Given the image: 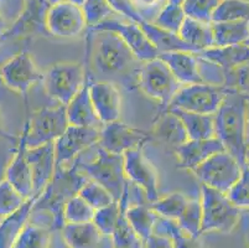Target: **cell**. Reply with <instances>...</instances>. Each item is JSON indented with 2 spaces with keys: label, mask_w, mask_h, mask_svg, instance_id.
Returning a JSON list of instances; mask_svg holds the SVG:
<instances>
[{
  "label": "cell",
  "mask_w": 249,
  "mask_h": 248,
  "mask_svg": "<svg viewBox=\"0 0 249 248\" xmlns=\"http://www.w3.org/2000/svg\"><path fill=\"white\" fill-rule=\"evenodd\" d=\"M122 208L121 202L114 201L110 205L96 210L93 217V224L98 227L104 237H110L114 232L119 217H121Z\"/></svg>",
  "instance_id": "cell-39"
},
{
  "label": "cell",
  "mask_w": 249,
  "mask_h": 248,
  "mask_svg": "<svg viewBox=\"0 0 249 248\" xmlns=\"http://www.w3.org/2000/svg\"><path fill=\"white\" fill-rule=\"evenodd\" d=\"M82 10L88 27L96 26L99 22L110 19L117 14L108 0H86L82 5Z\"/></svg>",
  "instance_id": "cell-42"
},
{
  "label": "cell",
  "mask_w": 249,
  "mask_h": 248,
  "mask_svg": "<svg viewBox=\"0 0 249 248\" xmlns=\"http://www.w3.org/2000/svg\"><path fill=\"white\" fill-rule=\"evenodd\" d=\"M242 169L243 167L239 161L232 154L223 150L212 155L191 172L200 181L201 185L227 194L241 177Z\"/></svg>",
  "instance_id": "cell-10"
},
{
  "label": "cell",
  "mask_w": 249,
  "mask_h": 248,
  "mask_svg": "<svg viewBox=\"0 0 249 248\" xmlns=\"http://www.w3.org/2000/svg\"><path fill=\"white\" fill-rule=\"evenodd\" d=\"M28 149L25 133L21 131L14 155L4 172V179H6L14 186L25 199H30L31 196H34L33 174H31L30 163L28 160Z\"/></svg>",
  "instance_id": "cell-19"
},
{
  "label": "cell",
  "mask_w": 249,
  "mask_h": 248,
  "mask_svg": "<svg viewBox=\"0 0 249 248\" xmlns=\"http://www.w3.org/2000/svg\"><path fill=\"white\" fill-rule=\"evenodd\" d=\"M225 148L217 138L212 139H189L183 144L174 149L178 168L183 170L194 172L201 164L214 154L223 152Z\"/></svg>",
  "instance_id": "cell-20"
},
{
  "label": "cell",
  "mask_w": 249,
  "mask_h": 248,
  "mask_svg": "<svg viewBox=\"0 0 249 248\" xmlns=\"http://www.w3.org/2000/svg\"><path fill=\"white\" fill-rule=\"evenodd\" d=\"M181 229L185 233L192 236V237H200L201 227H202V205H201V197H194L190 199L187 206L178 220Z\"/></svg>",
  "instance_id": "cell-38"
},
{
  "label": "cell",
  "mask_w": 249,
  "mask_h": 248,
  "mask_svg": "<svg viewBox=\"0 0 249 248\" xmlns=\"http://www.w3.org/2000/svg\"><path fill=\"white\" fill-rule=\"evenodd\" d=\"M67 108L63 104L56 107H44L34 111L24 124L22 132L26 138L28 148L55 143L69 128Z\"/></svg>",
  "instance_id": "cell-6"
},
{
  "label": "cell",
  "mask_w": 249,
  "mask_h": 248,
  "mask_svg": "<svg viewBox=\"0 0 249 248\" xmlns=\"http://www.w3.org/2000/svg\"><path fill=\"white\" fill-rule=\"evenodd\" d=\"M150 134L153 139H158L159 142L169 145L173 148V150L189 140L186 129L181 119L169 108L160 109Z\"/></svg>",
  "instance_id": "cell-24"
},
{
  "label": "cell",
  "mask_w": 249,
  "mask_h": 248,
  "mask_svg": "<svg viewBox=\"0 0 249 248\" xmlns=\"http://www.w3.org/2000/svg\"><path fill=\"white\" fill-rule=\"evenodd\" d=\"M145 248H174V240L166 236L153 233L145 241Z\"/></svg>",
  "instance_id": "cell-48"
},
{
  "label": "cell",
  "mask_w": 249,
  "mask_h": 248,
  "mask_svg": "<svg viewBox=\"0 0 249 248\" xmlns=\"http://www.w3.org/2000/svg\"><path fill=\"white\" fill-rule=\"evenodd\" d=\"M221 0H183V11L187 18L203 22H212V17Z\"/></svg>",
  "instance_id": "cell-43"
},
{
  "label": "cell",
  "mask_w": 249,
  "mask_h": 248,
  "mask_svg": "<svg viewBox=\"0 0 249 248\" xmlns=\"http://www.w3.org/2000/svg\"><path fill=\"white\" fill-rule=\"evenodd\" d=\"M70 1H72V3L77 4V5L82 6V5H83V3H85L86 0H70Z\"/></svg>",
  "instance_id": "cell-52"
},
{
  "label": "cell",
  "mask_w": 249,
  "mask_h": 248,
  "mask_svg": "<svg viewBox=\"0 0 249 248\" xmlns=\"http://www.w3.org/2000/svg\"><path fill=\"white\" fill-rule=\"evenodd\" d=\"M249 21V0H221L212 22Z\"/></svg>",
  "instance_id": "cell-34"
},
{
  "label": "cell",
  "mask_w": 249,
  "mask_h": 248,
  "mask_svg": "<svg viewBox=\"0 0 249 248\" xmlns=\"http://www.w3.org/2000/svg\"><path fill=\"white\" fill-rule=\"evenodd\" d=\"M132 3L142 17L148 20L146 15L159 8L160 4H161V0H132Z\"/></svg>",
  "instance_id": "cell-47"
},
{
  "label": "cell",
  "mask_w": 249,
  "mask_h": 248,
  "mask_svg": "<svg viewBox=\"0 0 249 248\" xmlns=\"http://www.w3.org/2000/svg\"><path fill=\"white\" fill-rule=\"evenodd\" d=\"M28 160L33 174L34 195H41L56 172L55 143L28 149Z\"/></svg>",
  "instance_id": "cell-21"
},
{
  "label": "cell",
  "mask_w": 249,
  "mask_h": 248,
  "mask_svg": "<svg viewBox=\"0 0 249 248\" xmlns=\"http://www.w3.org/2000/svg\"><path fill=\"white\" fill-rule=\"evenodd\" d=\"M60 231L67 248H101L104 237L93 221L66 224Z\"/></svg>",
  "instance_id": "cell-27"
},
{
  "label": "cell",
  "mask_w": 249,
  "mask_h": 248,
  "mask_svg": "<svg viewBox=\"0 0 249 248\" xmlns=\"http://www.w3.org/2000/svg\"><path fill=\"white\" fill-rule=\"evenodd\" d=\"M86 71H87V79H86L85 85L81 88L80 92L74 95L73 99L66 106L67 117H69L70 124H72V126L102 128L103 123L97 115L93 102L90 98L89 87L92 76H90L87 66H86Z\"/></svg>",
  "instance_id": "cell-22"
},
{
  "label": "cell",
  "mask_w": 249,
  "mask_h": 248,
  "mask_svg": "<svg viewBox=\"0 0 249 248\" xmlns=\"http://www.w3.org/2000/svg\"><path fill=\"white\" fill-rule=\"evenodd\" d=\"M86 66L92 78L108 81L128 91L138 88V74L142 61L128 45L112 31H92L87 29Z\"/></svg>",
  "instance_id": "cell-1"
},
{
  "label": "cell",
  "mask_w": 249,
  "mask_h": 248,
  "mask_svg": "<svg viewBox=\"0 0 249 248\" xmlns=\"http://www.w3.org/2000/svg\"><path fill=\"white\" fill-rule=\"evenodd\" d=\"M169 3H174V4H182L183 3V0H167Z\"/></svg>",
  "instance_id": "cell-54"
},
{
  "label": "cell",
  "mask_w": 249,
  "mask_h": 248,
  "mask_svg": "<svg viewBox=\"0 0 249 248\" xmlns=\"http://www.w3.org/2000/svg\"><path fill=\"white\" fill-rule=\"evenodd\" d=\"M151 140L150 132L140 131L117 120L102 127L98 145L109 153L124 155L129 150L142 148Z\"/></svg>",
  "instance_id": "cell-16"
},
{
  "label": "cell",
  "mask_w": 249,
  "mask_h": 248,
  "mask_svg": "<svg viewBox=\"0 0 249 248\" xmlns=\"http://www.w3.org/2000/svg\"><path fill=\"white\" fill-rule=\"evenodd\" d=\"M227 196L241 210H249V168L243 167L241 177L231 188Z\"/></svg>",
  "instance_id": "cell-44"
},
{
  "label": "cell",
  "mask_w": 249,
  "mask_h": 248,
  "mask_svg": "<svg viewBox=\"0 0 249 248\" xmlns=\"http://www.w3.org/2000/svg\"><path fill=\"white\" fill-rule=\"evenodd\" d=\"M26 200L6 179L0 180V220L17 212Z\"/></svg>",
  "instance_id": "cell-40"
},
{
  "label": "cell",
  "mask_w": 249,
  "mask_h": 248,
  "mask_svg": "<svg viewBox=\"0 0 249 248\" xmlns=\"http://www.w3.org/2000/svg\"><path fill=\"white\" fill-rule=\"evenodd\" d=\"M74 167L87 179L101 184L109 190L115 201H121L128 185L124 170V155L113 154L94 145V154L88 158L85 153L73 161Z\"/></svg>",
  "instance_id": "cell-4"
},
{
  "label": "cell",
  "mask_w": 249,
  "mask_h": 248,
  "mask_svg": "<svg viewBox=\"0 0 249 248\" xmlns=\"http://www.w3.org/2000/svg\"><path fill=\"white\" fill-rule=\"evenodd\" d=\"M61 1H65V0H49L50 5H55V4L61 3Z\"/></svg>",
  "instance_id": "cell-53"
},
{
  "label": "cell",
  "mask_w": 249,
  "mask_h": 248,
  "mask_svg": "<svg viewBox=\"0 0 249 248\" xmlns=\"http://www.w3.org/2000/svg\"><path fill=\"white\" fill-rule=\"evenodd\" d=\"M246 165L249 168V149L248 152H247V155H246Z\"/></svg>",
  "instance_id": "cell-55"
},
{
  "label": "cell",
  "mask_w": 249,
  "mask_h": 248,
  "mask_svg": "<svg viewBox=\"0 0 249 248\" xmlns=\"http://www.w3.org/2000/svg\"><path fill=\"white\" fill-rule=\"evenodd\" d=\"M89 179L77 170L74 164L67 167H57L56 172L38 196L31 215H42L46 218L49 229H61L63 222V209L71 197L80 192L81 188Z\"/></svg>",
  "instance_id": "cell-3"
},
{
  "label": "cell",
  "mask_w": 249,
  "mask_h": 248,
  "mask_svg": "<svg viewBox=\"0 0 249 248\" xmlns=\"http://www.w3.org/2000/svg\"><path fill=\"white\" fill-rule=\"evenodd\" d=\"M175 113L186 129L189 139H212L216 138L213 114H200L178 108H169Z\"/></svg>",
  "instance_id": "cell-30"
},
{
  "label": "cell",
  "mask_w": 249,
  "mask_h": 248,
  "mask_svg": "<svg viewBox=\"0 0 249 248\" xmlns=\"http://www.w3.org/2000/svg\"><path fill=\"white\" fill-rule=\"evenodd\" d=\"M122 213L113 235L110 236L113 247L114 248H145V242L139 237L132 225L129 224L128 218L124 213V208L122 206Z\"/></svg>",
  "instance_id": "cell-35"
},
{
  "label": "cell",
  "mask_w": 249,
  "mask_h": 248,
  "mask_svg": "<svg viewBox=\"0 0 249 248\" xmlns=\"http://www.w3.org/2000/svg\"><path fill=\"white\" fill-rule=\"evenodd\" d=\"M49 0H26L21 13L0 40L31 35H50L46 26Z\"/></svg>",
  "instance_id": "cell-17"
},
{
  "label": "cell",
  "mask_w": 249,
  "mask_h": 248,
  "mask_svg": "<svg viewBox=\"0 0 249 248\" xmlns=\"http://www.w3.org/2000/svg\"><path fill=\"white\" fill-rule=\"evenodd\" d=\"M202 227L201 233H231L241 220V209L228 199L227 194L201 185Z\"/></svg>",
  "instance_id": "cell-5"
},
{
  "label": "cell",
  "mask_w": 249,
  "mask_h": 248,
  "mask_svg": "<svg viewBox=\"0 0 249 248\" xmlns=\"http://www.w3.org/2000/svg\"><path fill=\"white\" fill-rule=\"evenodd\" d=\"M25 1H26V0H25Z\"/></svg>",
  "instance_id": "cell-60"
},
{
  "label": "cell",
  "mask_w": 249,
  "mask_h": 248,
  "mask_svg": "<svg viewBox=\"0 0 249 248\" xmlns=\"http://www.w3.org/2000/svg\"><path fill=\"white\" fill-rule=\"evenodd\" d=\"M40 195H34L25 201L17 212L0 220V248H14L22 229L30 221L34 206Z\"/></svg>",
  "instance_id": "cell-26"
},
{
  "label": "cell",
  "mask_w": 249,
  "mask_h": 248,
  "mask_svg": "<svg viewBox=\"0 0 249 248\" xmlns=\"http://www.w3.org/2000/svg\"><path fill=\"white\" fill-rule=\"evenodd\" d=\"M0 138H1V139H8L10 140V142H15V143H18V139H19V138H15L14 135H11V134L8 133V131H6L5 127H4L1 114H0Z\"/></svg>",
  "instance_id": "cell-49"
},
{
  "label": "cell",
  "mask_w": 249,
  "mask_h": 248,
  "mask_svg": "<svg viewBox=\"0 0 249 248\" xmlns=\"http://www.w3.org/2000/svg\"><path fill=\"white\" fill-rule=\"evenodd\" d=\"M190 197L182 192H173L166 196H160L159 200L149 205L156 215L178 221L186 209Z\"/></svg>",
  "instance_id": "cell-33"
},
{
  "label": "cell",
  "mask_w": 249,
  "mask_h": 248,
  "mask_svg": "<svg viewBox=\"0 0 249 248\" xmlns=\"http://www.w3.org/2000/svg\"><path fill=\"white\" fill-rule=\"evenodd\" d=\"M88 30L92 31H112L117 35L121 36L122 40L132 50L133 54L137 56V58L142 62L154 60L159 57L160 52L153 45L145 33L142 30V27L133 21H122L118 19L104 20L99 22L98 25L92 27H87Z\"/></svg>",
  "instance_id": "cell-14"
},
{
  "label": "cell",
  "mask_w": 249,
  "mask_h": 248,
  "mask_svg": "<svg viewBox=\"0 0 249 248\" xmlns=\"http://www.w3.org/2000/svg\"><path fill=\"white\" fill-rule=\"evenodd\" d=\"M244 44H247V45H249V38H248V40H247V41H246V42H244Z\"/></svg>",
  "instance_id": "cell-58"
},
{
  "label": "cell",
  "mask_w": 249,
  "mask_h": 248,
  "mask_svg": "<svg viewBox=\"0 0 249 248\" xmlns=\"http://www.w3.org/2000/svg\"><path fill=\"white\" fill-rule=\"evenodd\" d=\"M9 27H10V24H9L8 20H6V18H5V15L3 14L1 9H0V38H1V36H3L4 34L9 30Z\"/></svg>",
  "instance_id": "cell-50"
},
{
  "label": "cell",
  "mask_w": 249,
  "mask_h": 248,
  "mask_svg": "<svg viewBox=\"0 0 249 248\" xmlns=\"http://www.w3.org/2000/svg\"><path fill=\"white\" fill-rule=\"evenodd\" d=\"M247 147L249 149V95H247V134H246Z\"/></svg>",
  "instance_id": "cell-51"
},
{
  "label": "cell",
  "mask_w": 249,
  "mask_h": 248,
  "mask_svg": "<svg viewBox=\"0 0 249 248\" xmlns=\"http://www.w3.org/2000/svg\"><path fill=\"white\" fill-rule=\"evenodd\" d=\"M160 58L167 63L181 86L203 82L201 75V58L198 54L190 51L162 52L160 54Z\"/></svg>",
  "instance_id": "cell-23"
},
{
  "label": "cell",
  "mask_w": 249,
  "mask_h": 248,
  "mask_svg": "<svg viewBox=\"0 0 249 248\" xmlns=\"http://www.w3.org/2000/svg\"><path fill=\"white\" fill-rule=\"evenodd\" d=\"M223 86L249 95V62L225 72Z\"/></svg>",
  "instance_id": "cell-45"
},
{
  "label": "cell",
  "mask_w": 249,
  "mask_h": 248,
  "mask_svg": "<svg viewBox=\"0 0 249 248\" xmlns=\"http://www.w3.org/2000/svg\"><path fill=\"white\" fill-rule=\"evenodd\" d=\"M248 212H249V210H248Z\"/></svg>",
  "instance_id": "cell-59"
},
{
  "label": "cell",
  "mask_w": 249,
  "mask_h": 248,
  "mask_svg": "<svg viewBox=\"0 0 249 248\" xmlns=\"http://www.w3.org/2000/svg\"><path fill=\"white\" fill-rule=\"evenodd\" d=\"M124 170L129 183L138 186L144 192L149 204L160 199L158 172L142 153V148L129 150L124 154Z\"/></svg>",
  "instance_id": "cell-12"
},
{
  "label": "cell",
  "mask_w": 249,
  "mask_h": 248,
  "mask_svg": "<svg viewBox=\"0 0 249 248\" xmlns=\"http://www.w3.org/2000/svg\"><path fill=\"white\" fill-rule=\"evenodd\" d=\"M87 79L86 65L81 62H58L44 72L45 92L58 104L67 106L80 92Z\"/></svg>",
  "instance_id": "cell-8"
},
{
  "label": "cell",
  "mask_w": 249,
  "mask_h": 248,
  "mask_svg": "<svg viewBox=\"0 0 249 248\" xmlns=\"http://www.w3.org/2000/svg\"><path fill=\"white\" fill-rule=\"evenodd\" d=\"M173 240L174 248H203L200 237H192L183 231L178 232Z\"/></svg>",
  "instance_id": "cell-46"
},
{
  "label": "cell",
  "mask_w": 249,
  "mask_h": 248,
  "mask_svg": "<svg viewBox=\"0 0 249 248\" xmlns=\"http://www.w3.org/2000/svg\"><path fill=\"white\" fill-rule=\"evenodd\" d=\"M228 87L213 83H195L181 86L169 108H178L182 111L200 114H214L225 98Z\"/></svg>",
  "instance_id": "cell-9"
},
{
  "label": "cell",
  "mask_w": 249,
  "mask_h": 248,
  "mask_svg": "<svg viewBox=\"0 0 249 248\" xmlns=\"http://www.w3.org/2000/svg\"><path fill=\"white\" fill-rule=\"evenodd\" d=\"M198 55L221 67L223 72H227L249 62V45L239 44L225 47H211Z\"/></svg>",
  "instance_id": "cell-28"
},
{
  "label": "cell",
  "mask_w": 249,
  "mask_h": 248,
  "mask_svg": "<svg viewBox=\"0 0 249 248\" xmlns=\"http://www.w3.org/2000/svg\"><path fill=\"white\" fill-rule=\"evenodd\" d=\"M101 128L70 124L66 132L55 142L56 168L71 165L86 150L99 143Z\"/></svg>",
  "instance_id": "cell-13"
},
{
  "label": "cell",
  "mask_w": 249,
  "mask_h": 248,
  "mask_svg": "<svg viewBox=\"0 0 249 248\" xmlns=\"http://www.w3.org/2000/svg\"><path fill=\"white\" fill-rule=\"evenodd\" d=\"M52 229L44 225L29 221L18 238L14 248H50Z\"/></svg>",
  "instance_id": "cell-32"
},
{
  "label": "cell",
  "mask_w": 249,
  "mask_h": 248,
  "mask_svg": "<svg viewBox=\"0 0 249 248\" xmlns=\"http://www.w3.org/2000/svg\"><path fill=\"white\" fill-rule=\"evenodd\" d=\"M78 195L82 196L94 210L106 208V206L115 201L113 195L109 192V190H107L103 185L93 180H88L81 188Z\"/></svg>",
  "instance_id": "cell-41"
},
{
  "label": "cell",
  "mask_w": 249,
  "mask_h": 248,
  "mask_svg": "<svg viewBox=\"0 0 249 248\" xmlns=\"http://www.w3.org/2000/svg\"><path fill=\"white\" fill-rule=\"evenodd\" d=\"M178 35L187 45L194 47L198 54L207 49L214 47L212 22H203L191 19V18H186Z\"/></svg>",
  "instance_id": "cell-29"
},
{
  "label": "cell",
  "mask_w": 249,
  "mask_h": 248,
  "mask_svg": "<svg viewBox=\"0 0 249 248\" xmlns=\"http://www.w3.org/2000/svg\"><path fill=\"white\" fill-rule=\"evenodd\" d=\"M9 1H10V0H0V5H1V4L9 3Z\"/></svg>",
  "instance_id": "cell-56"
},
{
  "label": "cell",
  "mask_w": 249,
  "mask_h": 248,
  "mask_svg": "<svg viewBox=\"0 0 249 248\" xmlns=\"http://www.w3.org/2000/svg\"><path fill=\"white\" fill-rule=\"evenodd\" d=\"M216 138L226 152L246 167L247 147V95L228 88L221 106L214 113Z\"/></svg>",
  "instance_id": "cell-2"
},
{
  "label": "cell",
  "mask_w": 249,
  "mask_h": 248,
  "mask_svg": "<svg viewBox=\"0 0 249 248\" xmlns=\"http://www.w3.org/2000/svg\"><path fill=\"white\" fill-rule=\"evenodd\" d=\"M129 181L126 185L125 191L121 199V204L124 208V213L125 217L128 218L129 224L132 225L134 231L137 232L139 237L144 242L153 235L154 226L156 221V213L154 212L150 205L142 204V202H130L129 201Z\"/></svg>",
  "instance_id": "cell-25"
},
{
  "label": "cell",
  "mask_w": 249,
  "mask_h": 248,
  "mask_svg": "<svg viewBox=\"0 0 249 248\" xmlns=\"http://www.w3.org/2000/svg\"><path fill=\"white\" fill-rule=\"evenodd\" d=\"M47 31L60 38H73L88 27L82 6L65 0L50 6L46 18Z\"/></svg>",
  "instance_id": "cell-15"
},
{
  "label": "cell",
  "mask_w": 249,
  "mask_h": 248,
  "mask_svg": "<svg viewBox=\"0 0 249 248\" xmlns=\"http://www.w3.org/2000/svg\"><path fill=\"white\" fill-rule=\"evenodd\" d=\"M94 210L82 196L77 194L67 201L63 209V222L66 224H86L93 221Z\"/></svg>",
  "instance_id": "cell-37"
},
{
  "label": "cell",
  "mask_w": 249,
  "mask_h": 248,
  "mask_svg": "<svg viewBox=\"0 0 249 248\" xmlns=\"http://www.w3.org/2000/svg\"><path fill=\"white\" fill-rule=\"evenodd\" d=\"M186 14L183 11L182 5L180 4H174L167 1L164 6L156 14L151 21L156 26L161 27L164 30L170 33L178 34L180 31L181 26L186 20Z\"/></svg>",
  "instance_id": "cell-36"
},
{
  "label": "cell",
  "mask_w": 249,
  "mask_h": 248,
  "mask_svg": "<svg viewBox=\"0 0 249 248\" xmlns=\"http://www.w3.org/2000/svg\"><path fill=\"white\" fill-rule=\"evenodd\" d=\"M89 91L96 113L103 126L121 119L122 95L115 83L92 78Z\"/></svg>",
  "instance_id": "cell-18"
},
{
  "label": "cell",
  "mask_w": 249,
  "mask_h": 248,
  "mask_svg": "<svg viewBox=\"0 0 249 248\" xmlns=\"http://www.w3.org/2000/svg\"><path fill=\"white\" fill-rule=\"evenodd\" d=\"M44 79V72L38 68L30 52L20 51L0 67V81L13 92L26 97L33 86Z\"/></svg>",
  "instance_id": "cell-11"
},
{
  "label": "cell",
  "mask_w": 249,
  "mask_h": 248,
  "mask_svg": "<svg viewBox=\"0 0 249 248\" xmlns=\"http://www.w3.org/2000/svg\"><path fill=\"white\" fill-rule=\"evenodd\" d=\"M214 47L244 44L249 38V21L212 22Z\"/></svg>",
  "instance_id": "cell-31"
},
{
  "label": "cell",
  "mask_w": 249,
  "mask_h": 248,
  "mask_svg": "<svg viewBox=\"0 0 249 248\" xmlns=\"http://www.w3.org/2000/svg\"><path fill=\"white\" fill-rule=\"evenodd\" d=\"M247 245H248V247H249V231L247 232Z\"/></svg>",
  "instance_id": "cell-57"
},
{
  "label": "cell",
  "mask_w": 249,
  "mask_h": 248,
  "mask_svg": "<svg viewBox=\"0 0 249 248\" xmlns=\"http://www.w3.org/2000/svg\"><path fill=\"white\" fill-rule=\"evenodd\" d=\"M181 83L176 79L170 67L159 57L142 63L138 74V90L146 97L160 104V109H167Z\"/></svg>",
  "instance_id": "cell-7"
}]
</instances>
